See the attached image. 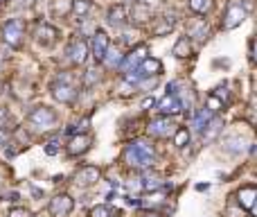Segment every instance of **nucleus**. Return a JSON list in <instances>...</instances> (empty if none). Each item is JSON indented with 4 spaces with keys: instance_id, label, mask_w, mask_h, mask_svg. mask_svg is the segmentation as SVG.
<instances>
[{
    "instance_id": "1",
    "label": "nucleus",
    "mask_w": 257,
    "mask_h": 217,
    "mask_svg": "<svg viewBox=\"0 0 257 217\" xmlns=\"http://www.w3.org/2000/svg\"><path fill=\"white\" fill-rule=\"evenodd\" d=\"M156 161V154L154 147H151L147 140H133V143L126 145L124 149V163L129 168H136V170H147L151 168Z\"/></svg>"
},
{
    "instance_id": "2",
    "label": "nucleus",
    "mask_w": 257,
    "mask_h": 217,
    "mask_svg": "<svg viewBox=\"0 0 257 217\" xmlns=\"http://www.w3.org/2000/svg\"><path fill=\"white\" fill-rule=\"evenodd\" d=\"M52 98L59 100V102H63V104H70L75 98H77V91H75V86H73V77H70L68 73L59 75V77L54 79Z\"/></svg>"
},
{
    "instance_id": "3",
    "label": "nucleus",
    "mask_w": 257,
    "mask_h": 217,
    "mask_svg": "<svg viewBox=\"0 0 257 217\" xmlns=\"http://www.w3.org/2000/svg\"><path fill=\"white\" fill-rule=\"evenodd\" d=\"M23 36H25L23 20L11 18V20H7V23L2 25V41H5L7 45H11V48H18V45L23 43Z\"/></svg>"
},
{
    "instance_id": "4",
    "label": "nucleus",
    "mask_w": 257,
    "mask_h": 217,
    "mask_svg": "<svg viewBox=\"0 0 257 217\" xmlns=\"http://www.w3.org/2000/svg\"><path fill=\"white\" fill-rule=\"evenodd\" d=\"M147 131H149V136H154V138H170V136H174V133L178 131V127H176V122L171 118L160 115V118L151 120Z\"/></svg>"
},
{
    "instance_id": "5",
    "label": "nucleus",
    "mask_w": 257,
    "mask_h": 217,
    "mask_svg": "<svg viewBox=\"0 0 257 217\" xmlns=\"http://www.w3.org/2000/svg\"><path fill=\"white\" fill-rule=\"evenodd\" d=\"M29 124L34 129H39V131H45V129H50L54 122H57V115H54L52 108L48 107H36L32 113H29Z\"/></svg>"
},
{
    "instance_id": "6",
    "label": "nucleus",
    "mask_w": 257,
    "mask_h": 217,
    "mask_svg": "<svg viewBox=\"0 0 257 217\" xmlns=\"http://www.w3.org/2000/svg\"><path fill=\"white\" fill-rule=\"evenodd\" d=\"M246 20V9L242 7V2H230L226 7V14H223V30H235Z\"/></svg>"
},
{
    "instance_id": "7",
    "label": "nucleus",
    "mask_w": 257,
    "mask_h": 217,
    "mask_svg": "<svg viewBox=\"0 0 257 217\" xmlns=\"http://www.w3.org/2000/svg\"><path fill=\"white\" fill-rule=\"evenodd\" d=\"M108 34L102 30H97L95 34H92V41H90V50H92V57H95V61H104L108 54Z\"/></svg>"
},
{
    "instance_id": "8",
    "label": "nucleus",
    "mask_w": 257,
    "mask_h": 217,
    "mask_svg": "<svg viewBox=\"0 0 257 217\" xmlns=\"http://www.w3.org/2000/svg\"><path fill=\"white\" fill-rule=\"evenodd\" d=\"M147 45H140V48H136V50H131V52L126 54L124 59H122V64H120V68H122V73H131L133 68H138V66L142 64V61L147 59Z\"/></svg>"
},
{
    "instance_id": "9",
    "label": "nucleus",
    "mask_w": 257,
    "mask_h": 217,
    "mask_svg": "<svg viewBox=\"0 0 257 217\" xmlns=\"http://www.w3.org/2000/svg\"><path fill=\"white\" fill-rule=\"evenodd\" d=\"M185 108V102L178 98V95H165V98L160 100V104H158V111H160V115H176V113H180Z\"/></svg>"
},
{
    "instance_id": "10",
    "label": "nucleus",
    "mask_w": 257,
    "mask_h": 217,
    "mask_svg": "<svg viewBox=\"0 0 257 217\" xmlns=\"http://www.w3.org/2000/svg\"><path fill=\"white\" fill-rule=\"evenodd\" d=\"M73 197H68V195H57V197L50 202V215L52 217H66L70 215V211H73Z\"/></svg>"
},
{
    "instance_id": "11",
    "label": "nucleus",
    "mask_w": 257,
    "mask_h": 217,
    "mask_svg": "<svg viewBox=\"0 0 257 217\" xmlns=\"http://www.w3.org/2000/svg\"><path fill=\"white\" fill-rule=\"evenodd\" d=\"M86 57H88V43L82 39H75L73 43L68 45V59L79 66L86 61Z\"/></svg>"
},
{
    "instance_id": "12",
    "label": "nucleus",
    "mask_w": 257,
    "mask_h": 217,
    "mask_svg": "<svg viewBox=\"0 0 257 217\" xmlns=\"http://www.w3.org/2000/svg\"><path fill=\"white\" fill-rule=\"evenodd\" d=\"M99 181V168H95V165H86V168H82L77 174H75V183L77 186H92V183Z\"/></svg>"
},
{
    "instance_id": "13",
    "label": "nucleus",
    "mask_w": 257,
    "mask_h": 217,
    "mask_svg": "<svg viewBox=\"0 0 257 217\" xmlns=\"http://www.w3.org/2000/svg\"><path fill=\"white\" fill-rule=\"evenodd\" d=\"M90 136L88 133H77V136H73L68 143V154L70 156H79V154L88 152V147H90Z\"/></svg>"
},
{
    "instance_id": "14",
    "label": "nucleus",
    "mask_w": 257,
    "mask_h": 217,
    "mask_svg": "<svg viewBox=\"0 0 257 217\" xmlns=\"http://www.w3.org/2000/svg\"><path fill=\"white\" fill-rule=\"evenodd\" d=\"M237 202L242 208L253 211V206H255V202H257V186H242L237 193Z\"/></svg>"
},
{
    "instance_id": "15",
    "label": "nucleus",
    "mask_w": 257,
    "mask_h": 217,
    "mask_svg": "<svg viewBox=\"0 0 257 217\" xmlns=\"http://www.w3.org/2000/svg\"><path fill=\"white\" fill-rule=\"evenodd\" d=\"M126 18H129V14H126V7H124V5L111 7V9H108V14H106L108 25H113V27H124V25H126Z\"/></svg>"
},
{
    "instance_id": "16",
    "label": "nucleus",
    "mask_w": 257,
    "mask_h": 217,
    "mask_svg": "<svg viewBox=\"0 0 257 217\" xmlns=\"http://www.w3.org/2000/svg\"><path fill=\"white\" fill-rule=\"evenodd\" d=\"M244 149H246V140H244L242 136H226V138H223V152L226 154L237 156V154H242Z\"/></svg>"
},
{
    "instance_id": "17",
    "label": "nucleus",
    "mask_w": 257,
    "mask_h": 217,
    "mask_svg": "<svg viewBox=\"0 0 257 217\" xmlns=\"http://www.w3.org/2000/svg\"><path fill=\"white\" fill-rule=\"evenodd\" d=\"M36 41L43 43V45L54 43V41H57V30H54L52 25H48V23H41L39 27H36Z\"/></svg>"
},
{
    "instance_id": "18",
    "label": "nucleus",
    "mask_w": 257,
    "mask_h": 217,
    "mask_svg": "<svg viewBox=\"0 0 257 217\" xmlns=\"http://www.w3.org/2000/svg\"><path fill=\"white\" fill-rule=\"evenodd\" d=\"M210 120H212V111H210V108L205 107V108H201L199 113L192 115V127H194L196 133H203V129L208 127Z\"/></svg>"
},
{
    "instance_id": "19",
    "label": "nucleus",
    "mask_w": 257,
    "mask_h": 217,
    "mask_svg": "<svg viewBox=\"0 0 257 217\" xmlns=\"http://www.w3.org/2000/svg\"><path fill=\"white\" fill-rule=\"evenodd\" d=\"M223 127V120L219 118V115H212V120L208 122V127L203 129V140L205 143H210V140H214L219 136V131H221Z\"/></svg>"
},
{
    "instance_id": "20",
    "label": "nucleus",
    "mask_w": 257,
    "mask_h": 217,
    "mask_svg": "<svg viewBox=\"0 0 257 217\" xmlns=\"http://www.w3.org/2000/svg\"><path fill=\"white\" fill-rule=\"evenodd\" d=\"M174 25H176V11H167L163 16V25L154 27V34H167V32L174 30Z\"/></svg>"
},
{
    "instance_id": "21",
    "label": "nucleus",
    "mask_w": 257,
    "mask_h": 217,
    "mask_svg": "<svg viewBox=\"0 0 257 217\" xmlns=\"http://www.w3.org/2000/svg\"><path fill=\"white\" fill-rule=\"evenodd\" d=\"M171 52H174V57H178V59H185V57L192 52V43H189L187 36H180L174 43V50H171Z\"/></svg>"
},
{
    "instance_id": "22",
    "label": "nucleus",
    "mask_w": 257,
    "mask_h": 217,
    "mask_svg": "<svg viewBox=\"0 0 257 217\" xmlns=\"http://www.w3.org/2000/svg\"><path fill=\"white\" fill-rule=\"evenodd\" d=\"M133 18L140 20V23H145V20L151 18V7L147 5L145 0H138L136 5H133Z\"/></svg>"
},
{
    "instance_id": "23",
    "label": "nucleus",
    "mask_w": 257,
    "mask_h": 217,
    "mask_svg": "<svg viewBox=\"0 0 257 217\" xmlns=\"http://www.w3.org/2000/svg\"><path fill=\"white\" fill-rule=\"evenodd\" d=\"M138 68L142 70V75H145V79H147V77H151V75H158L160 70H163V64H160L158 59H145Z\"/></svg>"
},
{
    "instance_id": "24",
    "label": "nucleus",
    "mask_w": 257,
    "mask_h": 217,
    "mask_svg": "<svg viewBox=\"0 0 257 217\" xmlns=\"http://www.w3.org/2000/svg\"><path fill=\"white\" fill-rule=\"evenodd\" d=\"M189 9L194 11V14L203 16L212 9V0H189Z\"/></svg>"
},
{
    "instance_id": "25",
    "label": "nucleus",
    "mask_w": 257,
    "mask_h": 217,
    "mask_svg": "<svg viewBox=\"0 0 257 217\" xmlns=\"http://www.w3.org/2000/svg\"><path fill=\"white\" fill-rule=\"evenodd\" d=\"M73 11V2L70 0H52V14L57 16H66Z\"/></svg>"
},
{
    "instance_id": "26",
    "label": "nucleus",
    "mask_w": 257,
    "mask_h": 217,
    "mask_svg": "<svg viewBox=\"0 0 257 217\" xmlns=\"http://www.w3.org/2000/svg\"><path fill=\"white\" fill-rule=\"evenodd\" d=\"M189 36H194V39L203 41L205 36H208V23H205V20H199V23H194L192 27H189Z\"/></svg>"
},
{
    "instance_id": "27",
    "label": "nucleus",
    "mask_w": 257,
    "mask_h": 217,
    "mask_svg": "<svg viewBox=\"0 0 257 217\" xmlns=\"http://www.w3.org/2000/svg\"><path fill=\"white\" fill-rule=\"evenodd\" d=\"M140 183H142V190H158L160 188V177L158 174H145V177L140 179Z\"/></svg>"
},
{
    "instance_id": "28",
    "label": "nucleus",
    "mask_w": 257,
    "mask_h": 217,
    "mask_svg": "<svg viewBox=\"0 0 257 217\" xmlns=\"http://www.w3.org/2000/svg\"><path fill=\"white\" fill-rule=\"evenodd\" d=\"M88 217H113V208L106 204H99V206H92Z\"/></svg>"
},
{
    "instance_id": "29",
    "label": "nucleus",
    "mask_w": 257,
    "mask_h": 217,
    "mask_svg": "<svg viewBox=\"0 0 257 217\" xmlns=\"http://www.w3.org/2000/svg\"><path fill=\"white\" fill-rule=\"evenodd\" d=\"M189 143V131L185 127H178V131L174 133V145L176 147H185Z\"/></svg>"
},
{
    "instance_id": "30",
    "label": "nucleus",
    "mask_w": 257,
    "mask_h": 217,
    "mask_svg": "<svg viewBox=\"0 0 257 217\" xmlns=\"http://www.w3.org/2000/svg\"><path fill=\"white\" fill-rule=\"evenodd\" d=\"M73 11L77 16H86L90 11V0H75L73 2Z\"/></svg>"
},
{
    "instance_id": "31",
    "label": "nucleus",
    "mask_w": 257,
    "mask_h": 217,
    "mask_svg": "<svg viewBox=\"0 0 257 217\" xmlns=\"http://www.w3.org/2000/svg\"><path fill=\"white\" fill-rule=\"evenodd\" d=\"M106 66H111V68H115V66H120L122 64V54L120 52H111V50H108V54H106Z\"/></svg>"
},
{
    "instance_id": "32",
    "label": "nucleus",
    "mask_w": 257,
    "mask_h": 217,
    "mask_svg": "<svg viewBox=\"0 0 257 217\" xmlns=\"http://www.w3.org/2000/svg\"><path fill=\"white\" fill-rule=\"evenodd\" d=\"M95 82H99V73H97L95 68H90V70L86 73V77H84V84H86V86H92Z\"/></svg>"
},
{
    "instance_id": "33",
    "label": "nucleus",
    "mask_w": 257,
    "mask_h": 217,
    "mask_svg": "<svg viewBox=\"0 0 257 217\" xmlns=\"http://www.w3.org/2000/svg\"><path fill=\"white\" fill-rule=\"evenodd\" d=\"M221 107H223L221 100H219L217 95L210 93V95H208V108H210V111H217V108H221Z\"/></svg>"
},
{
    "instance_id": "34",
    "label": "nucleus",
    "mask_w": 257,
    "mask_h": 217,
    "mask_svg": "<svg viewBox=\"0 0 257 217\" xmlns=\"http://www.w3.org/2000/svg\"><path fill=\"white\" fill-rule=\"evenodd\" d=\"M212 95H217V98L221 100V102H226V100H228V86H226V84L217 86V89L212 91Z\"/></svg>"
},
{
    "instance_id": "35",
    "label": "nucleus",
    "mask_w": 257,
    "mask_h": 217,
    "mask_svg": "<svg viewBox=\"0 0 257 217\" xmlns=\"http://www.w3.org/2000/svg\"><path fill=\"white\" fill-rule=\"evenodd\" d=\"M9 217H32V213H29L27 208H11Z\"/></svg>"
},
{
    "instance_id": "36",
    "label": "nucleus",
    "mask_w": 257,
    "mask_h": 217,
    "mask_svg": "<svg viewBox=\"0 0 257 217\" xmlns=\"http://www.w3.org/2000/svg\"><path fill=\"white\" fill-rule=\"evenodd\" d=\"M57 152H59V140H50V143L45 145V154H48V156H54Z\"/></svg>"
},
{
    "instance_id": "37",
    "label": "nucleus",
    "mask_w": 257,
    "mask_h": 217,
    "mask_svg": "<svg viewBox=\"0 0 257 217\" xmlns=\"http://www.w3.org/2000/svg\"><path fill=\"white\" fill-rule=\"evenodd\" d=\"M32 2L34 0H14V7L16 9H27V7H32Z\"/></svg>"
},
{
    "instance_id": "38",
    "label": "nucleus",
    "mask_w": 257,
    "mask_h": 217,
    "mask_svg": "<svg viewBox=\"0 0 257 217\" xmlns=\"http://www.w3.org/2000/svg\"><path fill=\"white\" fill-rule=\"evenodd\" d=\"M7 120H9V113H7V108L0 107V129H2V127L7 124Z\"/></svg>"
},
{
    "instance_id": "39",
    "label": "nucleus",
    "mask_w": 257,
    "mask_h": 217,
    "mask_svg": "<svg viewBox=\"0 0 257 217\" xmlns=\"http://www.w3.org/2000/svg\"><path fill=\"white\" fill-rule=\"evenodd\" d=\"M178 82H170V84H167V95H178Z\"/></svg>"
},
{
    "instance_id": "40",
    "label": "nucleus",
    "mask_w": 257,
    "mask_h": 217,
    "mask_svg": "<svg viewBox=\"0 0 257 217\" xmlns=\"http://www.w3.org/2000/svg\"><path fill=\"white\" fill-rule=\"evenodd\" d=\"M7 140H9V133H7L5 129H0V147H2V145H7Z\"/></svg>"
},
{
    "instance_id": "41",
    "label": "nucleus",
    "mask_w": 257,
    "mask_h": 217,
    "mask_svg": "<svg viewBox=\"0 0 257 217\" xmlns=\"http://www.w3.org/2000/svg\"><path fill=\"white\" fill-rule=\"evenodd\" d=\"M251 54H253V61L257 64V39L253 41V48H251Z\"/></svg>"
},
{
    "instance_id": "42",
    "label": "nucleus",
    "mask_w": 257,
    "mask_h": 217,
    "mask_svg": "<svg viewBox=\"0 0 257 217\" xmlns=\"http://www.w3.org/2000/svg\"><path fill=\"white\" fill-rule=\"evenodd\" d=\"M196 190H199V193H205V190H210V183H199Z\"/></svg>"
},
{
    "instance_id": "43",
    "label": "nucleus",
    "mask_w": 257,
    "mask_h": 217,
    "mask_svg": "<svg viewBox=\"0 0 257 217\" xmlns=\"http://www.w3.org/2000/svg\"><path fill=\"white\" fill-rule=\"evenodd\" d=\"M253 217H257V202H255V206H253Z\"/></svg>"
},
{
    "instance_id": "44",
    "label": "nucleus",
    "mask_w": 257,
    "mask_h": 217,
    "mask_svg": "<svg viewBox=\"0 0 257 217\" xmlns=\"http://www.w3.org/2000/svg\"><path fill=\"white\" fill-rule=\"evenodd\" d=\"M147 217H160V215H158V213H149V215H147Z\"/></svg>"
}]
</instances>
